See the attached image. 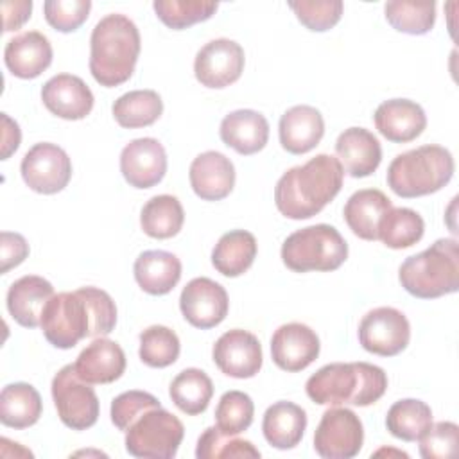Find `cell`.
I'll list each match as a JSON object with an SVG mask.
<instances>
[{"mask_svg":"<svg viewBox=\"0 0 459 459\" xmlns=\"http://www.w3.org/2000/svg\"><path fill=\"white\" fill-rule=\"evenodd\" d=\"M217 7V2L212 0H156L152 4L156 16L174 30L212 18Z\"/></svg>","mask_w":459,"mask_h":459,"instance_id":"f35d334b","label":"cell"},{"mask_svg":"<svg viewBox=\"0 0 459 459\" xmlns=\"http://www.w3.org/2000/svg\"><path fill=\"white\" fill-rule=\"evenodd\" d=\"M32 11L30 0H14V2H2V13H4V30H18L29 18Z\"/></svg>","mask_w":459,"mask_h":459,"instance_id":"7dc6e473","label":"cell"},{"mask_svg":"<svg viewBox=\"0 0 459 459\" xmlns=\"http://www.w3.org/2000/svg\"><path fill=\"white\" fill-rule=\"evenodd\" d=\"M244 48L228 38H217L199 48L194 59L195 79L206 88H226L240 79L244 70Z\"/></svg>","mask_w":459,"mask_h":459,"instance_id":"4fadbf2b","label":"cell"},{"mask_svg":"<svg viewBox=\"0 0 459 459\" xmlns=\"http://www.w3.org/2000/svg\"><path fill=\"white\" fill-rule=\"evenodd\" d=\"M307 429V412L299 405L280 400L267 407L262 420L265 441L278 450L294 448Z\"/></svg>","mask_w":459,"mask_h":459,"instance_id":"f1b7e54d","label":"cell"},{"mask_svg":"<svg viewBox=\"0 0 459 459\" xmlns=\"http://www.w3.org/2000/svg\"><path fill=\"white\" fill-rule=\"evenodd\" d=\"M25 185L38 194H57L72 178V161L56 143L39 142L30 147L20 165Z\"/></svg>","mask_w":459,"mask_h":459,"instance_id":"7c38bea8","label":"cell"},{"mask_svg":"<svg viewBox=\"0 0 459 459\" xmlns=\"http://www.w3.org/2000/svg\"><path fill=\"white\" fill-rule=\"evenodd\" d=\"M185 427L161 405L142 411L126 430V450L142 459H170L178 454Z\"/></svg>","mask_w":459,"mask_h":459,"instance_id":"ba28073f","label":"cell"},{"mask_svg":"<svg viewBox=\"0 0 459 459\" xmlns=\"http://www.w3.org/2000/svg\"><path fill=\"white\" fill-rule=\"evenodd\" d=\"M385 20L400 32L421 36L432 30L436 23V4L434 2H407L393 0L384 5Z\"/></svg>","mask_w":459,"mask_h":459,"instance_id":"8d00e7d4","label":"cell"},{"mask_svg":"<svg viewBox=\"0 0 459 459\" xmlns=\"http://www.w3.org/2000/svg\"><path fill=\"white\" fill-rule=\"evenodd\" d=\"M43 411V402L34 385L27 382L7 384L0 393V421L22 430L32 427Z\"/></svg>","mask_w":459,"mask_h":459,"instance_id":"4dcf8cb0","label":"cell"},{"mask_svg":"<svg viewBox=\"0 0 459 459\" xmlns=\"http://www.w3.org/2000/svg\"><path fill=\"white\" fill-rule=\"evenodd\" d=\"M115 325L117 305L106 290L97 287L54 294L39 321L45 339L59 350H70L86 337H106Z\"/></svg>","mask_w":459,"mask_h":459,"instance_id":"6da1fadb","label":"cell"},{"mask_svg":"<svg viewBox=\"0 0 459 459\" xmlns=\"http://www.w3.org/2000/svg\"><path fill=\"white\" fill-rule=\"evenodd\" d=\"M420 455L425 459L452 457L459 445V427L454 421H437L418 439Z\"/></svg>","mask_w":459,"mask_h":459,"instance_id":"ee69618b","label":"cell"},{"mask_svg":"<svg viewBox=\"0 0 459 459\" xmlns=\"http://www.w3.org/2000/svg\"><path fill=\"white\" fill-rule=\"evenodd\" d=\"M45 108L65 120H81L93 109V93L88 84L72 74H57L41 88Z\"/></svg>","mask_w":459,"mask_h":459,"instance_id":"ac0fdd59","label":"cell"},{"mask_svg":"<svg viewBox=\"0 0 459 459\" xmlns=\"http://www.w3.org/2000/svg\"><path fill=\"white\" fill-rule=\"evenodd\" d=\"M140 289L152 296L169 294L181 280V262L174 253L149 249L138 255L133 265Z\"/></svg>","mask_w":459,"mask_h":459,"instance_id":"83f0119b","label":"cell"},{"mask_svg":"<svg viewBox=\"0 0 459 459\" xmlns=\"http://www.w3.org/2000/svg\"><path fill=\"white\" fill-rule=\"evenodd\" d=\"M373 120L378 133L394 143L412 142L427 127V115L423 108L409 99L384 100L377 108Z\"/></svg>","mask_w":459,"mask_h":459,"instance_id":"ffe728a7","label":"cell"},{"mask_svg":"<svg viewBox=\"0 0 459 459\" xmlns=\"http://www.w3.org/2000/svg\"><path fill=\"white\" fill-rule=\"evenodd\" d=\"M156 405H161L160 400L156 396H152L151 393L147 391H138V389H133V391H126V393H120L113 402H111V411H109V416H111V421L113 425L126 432L129 423L145 409L149 407H156Z\"/></svg>","mask_w":459,"mask_h":459,"instance_id":"f6af8a7d","label":"cell"},{"mask_svg":"<svg viewBox=\"0 0 459 459\" xmlns=\"http://www.w3.org/2000/svg\"><path fill=\"white\" fill-rule=\"evenodd\" d=\"M181 344L174 330L163 325H152L140 333V360L149 368H167L179 357Z\"/></svg>","mask_w":459,"mask_h":459,"instance_id":"74e56055","label":"cell"},{"mask_svg":"<svg viewBox=\"0 0 459 459\" xmlns=\"http://www.w3.org/2000/svg\"><path fill=\"white\" fill-rule=\"evenodd\" d=\"M256 251L258 246L253 233L231 230L217 240L212 251V264L222 276L237 278L253 265Z\"/></svg>","mask_w":459,"mask_h":459,"instance_id":"f546056e","label":"cell"},{"mask_svg":"<svg viewBox=\"0 0 459 459\" xmlns=\"http://www.w3.org/2000/svg\"><path fill=\"white\" fill-rule=\"evenodd\" d=\"M402 287L414 298L434 299L459 289V244L437 238L425 251L403 260L398 269Z\"/></svg>","mask_w":459,"mask_h":459,"instance_id":"5b68a950","label":"cell"},{"mask_svg":"<svg viewBox=\"0 0 459 459\" xmlns=\"http://www.w3.org/2000/svg\"><path fill=\"white\" fill-rule=\"evenodd\" d=\"M179 308L192 326L208 330L226 319L230 308L228 292L221 283L206 276H199L183 287Z\"/></svg>","mask_w":459,"mask_h":459,"instance_id":"5bb4252c","label":"cell"},{"mask_svg":"<svg viewBox=\"0 0 459 459\" xmlns=\"http://www.w3.org/2000/svg\"><path fill=\"white\" fill-rule=\"evenodd\" d=\"M296 18L308 30L325 32L339 23L342 16V2L341 0H299L287 4Z\"/></svg>","mask_w":459,"mask_h":459,"instance_id":"b9f144b4","label":"cell"},{"mask_svg":"<svg viewBox=\"0 0 459 459\" xmlns=\"http://www.w3.org/2000/svg\"><path fill=\"white\" fill-rule=\"evenodd\" d=\"M432 425L430 407L416 398L394 402L385 416L387 430L402 441H418Z\"/></svg>","mask_w":459,"mask_h":459,"instance_id":"e575fe53","label":"cell"},{"mask_svg":"<svg viewBox=\"0 0 459 459\" xmlns=\"http://www.w3.org/2000/svg\"><path fill=\"white\" fill-rule=\"evenodd\" d=\"M169 394L181 412L197 416L208 409V403L213 396V384L203 369L186 368L174 377L169 387Z\"/></svg>","mask_w":459,"mask_h":459,"instance_id":"1f68e13d","label":"cell"},{"mask_svg":"<svg viewBox=\"0 0 459 459\" xmlns=\"http://www.w3.org/2000/svg\"><path fill=\"white\" fill-rule=\"evenodd\" d=\"M454 170L452 152L429 143L398 154L389 163L387 185L400 197H421L441 190L452 179Z\"/></svg>","mask_w":459,"mask_h":459,"instance_id":"8992f818","label":"cell"},{"mask_svg":"<svg viewBox=\"0 0 459 459\" xmlns=\"http://www.w3.org/2000/svg\"><path fill=\"white\" fill-rule=\"evenodd\" d=\"M120 172L134 188L158 185L167 172V152L156 138L131 140L120 152Z\"/></svg>","mask_w":459,"mask_h":459,"instance_id":"2e32d148","label":"cell"},{"mask_svg":"<svg viewBox=\"0 0 459 459\" xmlns=\"http://www.w3.org/2000/svg\"><path fill=\"white\" fill-rule=\"evenodd\" d=\"M387 389V375L369 362H332L319 368L305 384L308 398L317 405L368 407Z\"/></svg>","mask_w":459,"mask_h":459,"instance_id":"277c9868","label":"cell"},{"mask_svg":"<svg viewBox=\"0 0 459 459\" xmlns=\"http://www.w3.org/2000/svg\"><path fill=\"white\" fill-rule=\"evenodd\" d=\"M342 178L344 170L337 158L317 154L283 172L274 186V204L287 219H310L341 192Z\"/></svg>","mask_w":459,"mask_h":459,"instance_id":"7a4b0ae2","label":"cell"},{"mask_svg":"<svg viewBox=\"0 0 459 459\" xmlns=\"http://www.w3.org/2000/svg\"><path fill=\"white\" fill-rule=\"evenodd\" d=\"M111 111L120 127H147L161 117L163 100L154 90H133L120 95L113 102Z\"/></svg>","mask_w":459,"mask_h":459,"instance_id":"d6a6232c","label":"cell"},{"mask_svg":"<svg viewBox=\"0 0 459 459\" xmlns=\"http://www.w3.org/2000/svg\"><path fill=\"white\" fill-rule=\"evenodd\" d=\"M221 140L242 156L262 151L269 140V122L255 109H237L228 113L219 127Z\"/></svg>","mask_w":459,"mask_h":459,"instance_id":"484cf974","label":"cell"},{"mask_svg":"<svg viewBox=\"0 0 459 459\" xmlns=\"http://www.w3.org/2000/svg\"><path fill=\"white\" fill-rule=\"evenodd\" d=\"M52 400L59 420L72 430H86L99 420V398L91 384L84 382L74 364L63 366L52 378Z\"/></svg>","mask_w":459,"mask_h":459,"instance_id":"9c48e42d","label":"cell"},{"mask_svg":"<svg viewBox=\"0 0 459 459\" xmlns=\"http://www.w3.org/2000/svg\"><path fill=\"white\" fill-rule=\"evenodd\" d=\"M212 357L215 366L228 377L251 378L262 368V346L256 335L247 330L233 328L224 332L213 344Z\"/></svg>","mask_w":459,"mask_h":459,"instance_id":"9a60e30c","label":"cell"},{"mask_svg":"<svg viewBox=\"0 0 459 459\" xmlns=\"http://www.w3.org/2000/svg\"><path fill=\"white\" fill-rule=\"evenodd\" d=\"M335 154L344 172L351 178L371 176L382 161L378 138L364 127L344 129L335 142Z\"/></svg>","mask_w":459,"mask_h":459,"instance_id":"7402d4cb","label":"cell"},{"mask_svg":"<svg viewBox=\"0 0 459 459\" xmlns=\"http://www.w3.org/2000/svg\"><path fill=\"white\" fill-rule=\"evenodd\" d=\"M185 212L176 195L161 194L151 197L140 212V226L152 238H170L179 233Z\"/></svg>","mask_w":459,"mask_h":459,"instance_id":"836d02e7","label":"cell"},{"mask_svg":"<svg viewBox=\"0 0 459 459\" xmlns=\"http://www.w3.org/2000/svg\"><path fill=\"white\" fill-rule=\"evenodd\" d=\"M281 147L290 154H305L312 151L325 134V120L319 109L308 104L289 108L278 124Z\"/></svg>","mask_w":459,"mask_h":459,"instance_id":"cb8c5ba5","label":"cell"},{"mask_svg":"<svg viewBox=\"0 0 459 459\" xmlns=\"http://www.w3.org/2000/svg\"><path fill=\"white\" fill-rule=\"evenodd\" d=\"M190 186L203 201H221L235 186V167L219 151H206L194 158L188 170Z\"/></svg>","mask_w":459,"mask_h":459,"instance_id":"d6986e66","label":"cell"},{"mask_svg":"<svg viewBox=\"0 0 459 459\" xmlns=\"http://www.w3.org/2000/svg\"><path fill=\"white\" fill-rule=\"evenodd\" d=\"M4 61L14 77L34 79L50 66L52 45L39 30H25L7 41Z\"/></svg>","mask_w":459,"mask_h":459,"instance_id":"44dd1931","label":"cell"},{"mask_svg":"<svg viewBox=\"0 0 459 459\" xmlns=\"http://www.w3.org/2000/svg\"><path fill=\"white\" fill-rule=\"evenodd\" d=\"M197 459L217 457H260V450L247 439L222 434L217 427H208L197 439Z\"/></svg>","mask_w":459,"mask_h":459,"instance_id":"60d3db41","label":"cell"},{"mask_svg":"<svg viewBox=\"0 0 459 459\" xmlns=\"http://www.w3.org/2000/svg\"><path fill=\"white\" fill-rule=\"evenodd\" d=\"M54 296V287L48 280L38 274L18 278L7 290V310L11 317L25 326H39L41 314L48 299Z\"/></svg>","mask_w":459,"mask_h":459,"instance_id":"d4e9b609","label":"cell"},{"mask_svg":"<svg viewBox=\"0 0 459 459\" xmlns=\"http://www.w3.org/2000/svg\"><path fill=\"white\" fill-rule=\"evenodd\" d=\"M364 443L360 418L346 407H332L323 412L314 432V450L323 459H351Z\"/></svg>","mask_w":459,"mask_h":459,"instance_id":"30bf717a","label":"cell"},{"mask_svg":"<svg viewBox=\"0 0 459 459\" xmlns=\"http://www.w3.org/2000/svg\"><path fill=\"white\" fill-rule=\"evenodd\" d=\"M90 0H47L43 4L45 20L59 32L77 30L90 14Z\"/></svg>","mask_w":459,"mask_h":459,"instance_id":"7bdbcfd3","label":"cell"},{"mask_svg":"<svg viewBox=\"0 0 459 459\" xmlns=\"http://www.w3.org/2000/svg\"><path fill=\"white\" fill-rule=\"evenodd\" d=\"M29 255V244L23 235L13 231L0 233V273L5 274L9 269L20 265Z\"/></svg>","mask_w":459,"mask_h":459,"instance_id":"bcb514c9","label":"cell"},{"mask_svg":"<svg viewBox=\"0 0 459 459\" xmlns=\"http://www.w3.org/2000/svg\"><path fill=\"white\" fill-rule=\"evenodd\" d=\"M425 233L423 217L411 208H391L380 226L378 240L391 249H405L421 240Z\"/></svg>","mask_w":459,"mask_h":459,"instance_id":"d590c367","label":"cell"},{"mask_svg":"<svg viewBox=\"0 0 459 459\" xmlns=\"http://www.w3.org/2000/svg\"><path fill=\"white\" fill-rule=\"evenodd\" d=\"M74 368L88 384H111L126 371V353L118 342L97 337L79 353Z\"/></svg>","mask_w":459,"mask_h":459,"instance_id":"603a6c76","label":"cell"},{"mask_svg":"<svg viewBox=\"0 0 459 459\" xmlns=\"http://www.w3.org/2000/svg\"><path fill=\"white\" fill-rule=\"evenodd\" d=\"M2 126H4V136H2V160H7L20 145L22 133L18 124L9 118L7 113H2Z\"/></svg>","mask_w":459,"mask_h":459,"instance_id":"c3c4849f","label":"cell"},{"mask_svg":"<svg viewBox=\"0 0 459 459\" xmlns=\"http://www.w3.org/2000/svg\"><path fill=\"white\" fill-rule=\"evenodd\" d=\"M348 258V244L337 228L314 224L290 233L281 244V262L294 273L335 271Z\"/></svg>","mask_w":459,"mask_h":459,"instance_id":"52a82bcc","label":"cell"},{"mask_svg":"<svg viewBox=\"0 0 459 459\" xmlns=\"http://www.w3.org/2000/svg\"><path fill=\"white\" fill-rule=\"evenodd\" d=\"M140 32L126 14L111 13L97 22L90 36V72L106 88L126 82L140 56Z\"/></svg>","mask_w":459,"mask_h":459,"instance_id":"3957f363","label":"cell"},{"mask_svg":"<svg viewBox=\"0 0 459 459\" xmlns=\"http://www.w3.org/2000/svg\"><path fill=\"white\" fill-rule=\"evenodd\" d=\"M255 403L242 391H226L215 407V427L228 436L247 430L253 423Z\"/></svg>","mask_w":459,"mask_h":459,"instance_id":"ab89813d","label":"cell"},{"mask_svg":"<svg viewBox=\"0 0 459 459\" xmlns=\"http://www.w3.org/2000/svg\"><path fill=\"white\" fill-rule=\"evenodd\" d=\"M391 208V199L382 190L362 188L350 195L342 215L353 235L362 240H378V226Z\"/></svg>","mask_w":459,"mask_h":459,"instance_id":"4316f807","label":"cell"},{"mask_svg":"<svg viewBox=\"0 0 459 459\" xmlns=\"http://www.w3.org/2000/svg\"><path fill=\"white\" fill-rule=\"evenodd\" d=\"M319 350L317 333L303 323L281 325L271 337L273 362L289 373L308 368L317 359Z\"/></svg>","mask_w":459,"mask_h":459,"instance_id":"e0dca14e","label":"cell"},{"mask_svg":"<svg viewBox=\"0 0 459 459\" xmlns=\"http://www.w3.org/2000/svg\"><path fill=\"white\" fill-rule=\"evenodd\" d=\"M409 341L411 325L398 308L377 307L360 319L359 342L369 353L394 357L407 348Z\"/></svg>","mask_w":459,"mask_h":459,"instance_id":"8fae6325","label":"cell"}]
</instances>
